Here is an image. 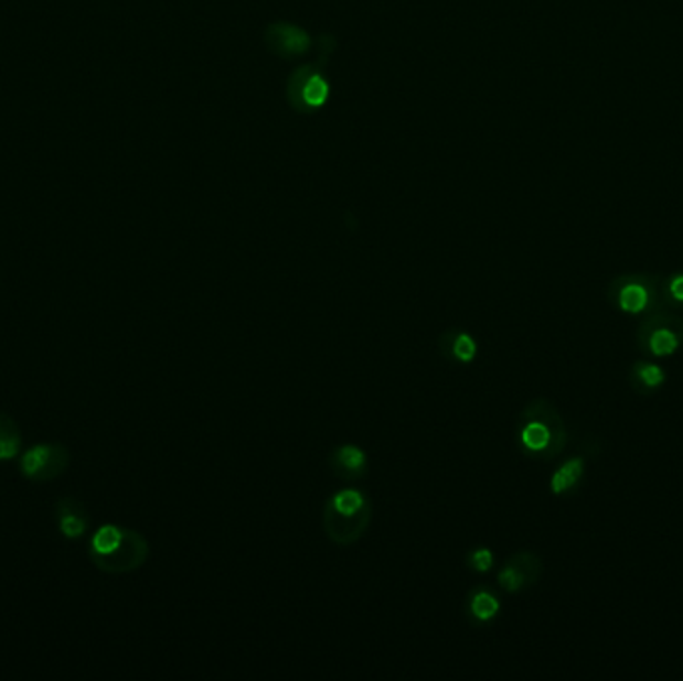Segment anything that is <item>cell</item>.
<instances>
[{"instance_id":"cell-1","label":"cell","mask_w":683,"mask_h":681,"mask_svg":"<svg viewBox=\"0 0 683 681\" xmlns=\"http://www.w3.org/2000/svg\"><path fill=\"white\" fill-rule=\"evenodd\" d=\"M517 444L530 458L552 462L568 446V428L556 404L534 398L517 415Z\"/></svg>"},{"instance_id":"cell-2","label":"cell","mask_w":683,"mask_h":681,"mask_svg":"<svg viewBox=\"0 0 683 681\" xmlns=\"http://www.w3.org/2000/svg\"><path fill=\"white\" fill-rule=\"evenodd\" d=\"M150 543L142 533L115 523L100 526L90 542L88 558L105 574H132L147 564Z\"/></svg>"},{"instance_id":"cell-3","label":"cell","mask_w":683,"mask_h":681,"mask_svg":"<svg viewBox=\"0 0 683 681\" xmlns=\"http://www.w3.org/2000/svg\"><path fill=\"white\" fill-rule=\"evenodd\" d=\"M374 508L360 490L348 488L328 498L322 510V526L328 540L337 545H352L364 538L372 523Z\"/></svg>"},{"instance_id":"cell-4","label":"cell","mask_w":683,"mask_h":681,"mask_svg":"<svg viewBox=\"0 0 683 681\" xmlns=\"http://www.w3.org/2000/svg\"><path fill=\"white\" fill-rule=\"evenodd\" d=\"M318 44H320L318 61L314 64L296 66L286 83V100L298 115H312L316 110H320L327 105L330 96V83L324 68L328 58L337 48V41L328 34H322L318 39Z\"/></svg>"},{"instance_id":"cell-5","label":"cell","mask_w":683,"mask_h":681,"mask_svg":"<svg viewBox=\"0 0 683 681\" xmlns=\"http://www.w3.org/2000/svg\"><path fill=\"white\" fill-rule=\"evenodd\" d=\"M611 306L628 316H645L658 310H670L663 300V277L631 272L613 278L606 290Z\"/></svg>"},{"instance_id":"cell-6","label":"cell","mask_w":683,"mask_h":681,"mask_svg":"<svg viewBox=\"0 0 683 681\" xmlns=\"http://www.w3.org/2000/svg\"><path fill=\"white\" fill-rule=\"evenodd\" d=\"M638 350L650 358H668L683 346V318L672 310L645 314L636 332Z\"/></svg>"},{"instance_id":"cell-7","label":"cell","mask_w":683,"mask_h":681,"mask_svg":"<svg viewBox=\"0 0 683 681\" xmlns=\"http://www.w3.org/2000/svg\"><path fill=\"white\" fill-rule=\"evenodd\" d=\"M71 466V450L58 442H43L29 447L21 458V474L31 482L44 484L64 476Z\"/></svg>"},{"instance_id":"cell-8","label":"cell","mask_w":683,"mask_h":681,"mask_svg":"<svg viewBox=\"0 0 683 681\" xmlns=\"http://www.w3.org/2000/svg\"><path fill=\"white\" fill-rule=\"evenodd\" d=\"M263 43L274 56L285 58V61H295L312 48V36L298 24L278 21L266 26Z\"/></svg>"},{"instance_id":"cell-9","label":"cell","mask_w":683,"mask_h":681,"mask_svg":"<svg viewBox=\"0 0 683 681\" xmlns=\"http://www.w3.org/2000/svg\"><path fill=\"white\" fill-rule=\"evenodd\" d=\"M544 574V562L534 552H515L505 560L504 568L498 574V584L508 594H520L527 587L536 586Z\"/></svg>"},{"instance_id":"cell-10","label":"cell","mask_w":683,"mask_h":681,"mask_svg":"<svg viewBox=\"0 0 683 681\" xmlns=\"http://www.w3.org/2000/svg\"><path fill=\"white\" fill-rule=\"evenodd\" d=\"M54 518L58 532L63 533L66 540L85 538L86 532L90 530V511L83 501L71 496L56 501Z\"/></svg>"},{"instance_id":"cell-11","label":"cell","mask_w":683,"mask_h":681,"mask_svg":"<svg viewBox=\"0 0 683 681\" xmlns=\"http://www.w3.org/2000/svg\"><path fill=\"white\" fill-rule=\"evenodd\" d=\"M330 469L342 479H362L369 476V456L362 447L342 444L330 452Z\"/></svg>"},{"instance_id":"cell-12","label":"cell","mask_w":683,"mask_h":681,"mask_svg":"<svg viewBox=\"0 0 683 681\" xmlns=\"http://www.w3.org/2000/svg\"><path fill=\"white\" fill-rule=\"evenodd\" d=\"M438 350L448 363L470 364L478 356V342L468 332L450 328L441 332Z\"/></svg>"},{"instance_id":"cell-13","label":"cell","mask_w":683,"mask_h":681,"mask_svg":"<svg viewBox=\"0 0 683 681\" xmlns=\"http://www.w3.org/2000/svg\"><path fill=\"white\" fill-rule=\"evenodd\" d=\"M665 378H668V374L662 366L648 363V360L631 364L630 376H628L631 390L640 396L655 394L665 383Z\"/></svg>"},{"instance_id":"cell-14","label":"cell","mask_w":683,"mask_h":681,"mask_svg":"<svg viewBox=\"0 0 683 681\" xmlns=\"http://www.w3.org/2000/svg\"><path fill=\"white\" fill-rule=\"evenodd\" d=\"M584 474H586V460L579 458V456L566 460L549 479V490L556 496H566L569 491L578 488L579 482L584 479Z\"/></svg>"},{"instance_id":"cell-15","label":"cell","mask_w":683,"mask_h":681,"mask_svg":"<svg viewBox=\"0 0 683 681\" xmlns=\"http://www.w3.org/2000/svg\"><path fill=\"white\" fill-rule=\"evenodd\" d=\"M22 447V432L19 422L11 414L0 410V462H11Z\"/></svg>"},{"instance_id":"cell-16","label":"cell","mask_w":683,"mask_h":681,"mask_svg":"<svg viewBox=\"0 0 683 681\" xmlns=\"http://www.w3.org/2000/svg\"><path fill=\"white\" fill-rule=\"evenodd\" d=\"M500 609H502V604L490 590H473L468 597V616L473 621L488 624L500 614Z\"/></svg>"},{"instance_id":"cell-17","label":"cell","mask_w":683,"mask_h":681,"mask_svg":"<svg viewBox=\"0 0 683 681\" xmlns=\"http://www.w3.org/2000/svg\"><path fill=\"white\" fill-rule=\"evenodd\" d=\"M663 300L668 309L683 306V272L663 278Z\"/></svg>"},{"instance_id":"cell-18","label":"cell","mask_w":683,"mask_h":681,"mask_svg":"<svg viewBox=\"0 0 683 681\" xmlns=\"http://www.w3.org/2000/svg\"><path fill=\"white\" fill-rule=\"evenodd\" d=\"M466 564L470 565L473 572L485 574L494 568V554H492L490 548H476L472 552H468Z\"/></svg>"}]
</instances>
